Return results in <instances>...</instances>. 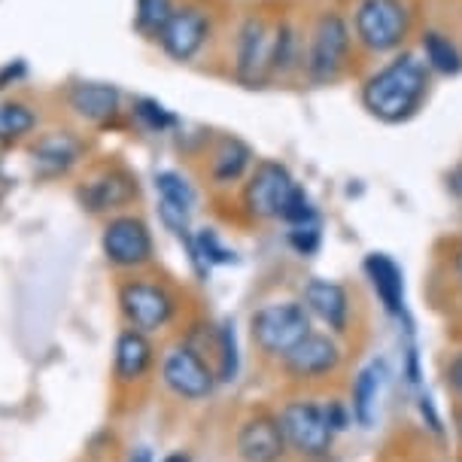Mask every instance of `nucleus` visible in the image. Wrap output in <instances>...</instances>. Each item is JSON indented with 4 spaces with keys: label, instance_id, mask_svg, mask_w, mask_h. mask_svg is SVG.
Instances as JSON below:
<instances>
[{
    "label": "nucleus",
    "instance_id": "nucleus-1",
    "mask_svg": "<svg viewBox=\"0 0 462 462\" xmlns=\"http://www.w3.org/2000/svg\"><path fill=\"white\" fill-rule=\"evenodd\" d=\"M435 77L414 49L383 58L359 82V106L381 125H408L426 110Z\"/></svg>",
    "mask_w": 462,
    "mask_h": 462
},
{
    "label": "nucleus",
    "instance_id": "nucleus-2",
    "mask_svg": "<svg viewBox=\"0 0 462 462\" xmlns=\"http://www.w3.org/2000/svg\"><path fill=\"white\" fill-rule=\"evenodd\" d=\"M359 49L353 40L350 19L344 6H319L313 19L304 28V61H301V79L310 86H335L350 73L356 61Z\"/></svg>",
    "mask_w": 462,
    "mask_h": 462
},
{
    "label": "nucleus",
    "instance_id": "nucleus-3",
    "mask_svg": "<svg viewBox=\"0 0 462 462\" xmlns=\"http://www.w3.org/2000/svg\"><path fill=\"white\" fill-rule=\"evenodd\" d=\"M346 19L359 55L383 61L417 34V0H350Z\"/></svg>",
    "mask_w": 462,
    "mask_h": 462
},
{
    "label": "nucleus",
    "instance_id": "nucleus-4",
    "mask_svg": "<svg viewBox=\"0 0 462 462\" xmlns=\"http://www.w3.org/2000/svg\"><path fill=\"white\" fill-rule=\"evenodd\" d=\"M213 40V13L201 0H180L171 22L164 24L159 49L173 64H192Z\"/></svg>",
    "mask_w": 462,
    "mask_h": 462
},
{
    "label": "nucleus",
    "instance_id": "nucleus-5",
    "mask_svg": "<svg viewBox=\"0 0 462 462\" xmlns=\"http://www.w3.org/2000/svg\"><path fill=\"white\" fill-rule=\"evenodd\" d=\"M253 341L271 356H286L310 335V313L301 301H274L250 317Z\"/></svg>",
    "mask_w": 462,
    "mask_h": 462
},
{
    "label": "nucleus",
    "instance_id": "nucleus-6",
    "mask_svg": "<svg viewBox=\"0 0 462 462\" xmlns=\"http://www.w3.org/2000/svg\"><path fill=\"white\" fill-rule=\"evenodd\" d=\"M299 186L292 171L277 159H262L253 164L244 183V210L259 222H274L283 213L289 195Z\"/></svg>",
    "mask_w": 462,
    "mask_h": 462
},
{
    "label": "nucleus",
    "instance_id": "nucleus-7",
    "mask_svg": "<svg viewBox=\"0 0 462 462\" xmlns=\"http://www.w3.org/2000/svg\"><path fill=\"white\" fill-rule=\"evenodd\" d=\"M101 250H104V259L110 262L113 268L134 271L152 262L155 241H152L150 226H146L143 219L134 217V213H119V217H113L101 231Z\"/></svg>",
    "mask_w": 462,
    "mask_h": 462
},
{
    "label": "nucleus",
    "instance_id": "nucleus-8",
    "mask_svg": "<svg viewBox=\"0 0 462 462\" xmlns=\"http://www.w3.org/2000/svg\"><path fill=\"white\" fill-rule=\"evenodd\" d=\"M268 58H271V19L259 13L244 15L235 31V49H231V73L244 86H262L268 82Z\"/></svg>",
    "mask_w": 462,
    "mask_h": 462
},
{
    "label": "nucleus",
    "instance_id": "nucleus-9",
    "mask_svg": "<svg viewBox=\"0 0 462 462\" xmlns=\"http://www.w3.org/2000/svg\"><path fill=\"white\" fill-rule=\"evenodd\" d=\"M119 308L125 319L137 332H159L171 323L177 301H173L171 289L155 283V280H128L119 289Z\"/></svg>",
    "mask_w": 462,
    "mask_h": 462
},
{
    "label": "nucleus",
    "instance_id": "nucleus-10",
    "mask_svg": "<svg viewBox=\"0 0 462 462\" xmlns=\"http://www.w3.org/2000/svg\"><path fill=\"white\" fill-rule=\"evenodd\" d=\"M277 423L283 429L286 444H292L301 457H323L335 435V429L328 426L326 408L313 402H289L280 411Z\"/></svg>",
    "mask_w": 462,
    "mask_h": 462
},
{
    "label": "nucleus",
    "instance_id": "nucleus-11",
    "mask_svg": "<svg viewBox=\"0 0 462 462\" xmlns=\"http://www.w3.org/2000/svg\"><path fill=\"white\" fill-rule=\"evenodd\" d=\"M86 155V140L70 128H55L31 143V168L40 180H58L70 173Z\"/></svg>",
    "mask_w": 462,
    "mask_h": 462
},
{
    "label": "nucleus",
    "instance_id": "nucleus-12",
    "mask_svg": "<svg viewBox=\"0 0 462 462\" xmlns=\"http://www.w3.org/2000/svg\"><path fill=\"white\" fill-rule=\"evenodd\" d=\"M137 195H140L137 177L131 171L119 168V164L97 171L95 177H88L86 183L77 189L79 204L88 213H113V210H122V208H128L131 201H137Z\"/></svg>",
    "mask_w": 462,
    "mask_h": 462
},
{
    "label": "nucleus",
    "instance_id": "nucleus-13",
    "mask_svg": "<svg viewBox=\"0 0 462 462\" xmlns=\"http://www.w3.org/2000/svg\"><path fill=\"white\" fill-rule=\"evenodd\" d=\"M64 101H68L70 113L88 125H113L122 116V92L113 82L79 79L68 86Z\"/></svg>",
    "mask_w": 462,
    "mask_h": 462
},
{
    "label": "nucleus",
    "instance_id": "nucleus-14",
    "mask_svg": "<svg viewBox=\"0 0 462 462\" xmlns=\"http://www.w3.org/2000/svg\"><path fill=\"white\" fill-rule=\"evenodd\" d=\"M162 377L168 383L171 393H177L180 399H204L213 393V371L208 368L192 346H173V350L162 362Z\"/></svg>",
    "mask_w": 462,
    "mask_h": 462
},
{
    "label": "nucleus",
    "instance_id": "nucleus-15",
    "mask_svg": "<svg viewBox=\"0 0 462 462\" xmlns=\"http://www.w3.org/2000/svg\"><path fill=\"white\" fill-rule=\"evenodd\" d=\"M414 52L423 58L432 77L457 79L462 77V46L450 31L439 28V24H426L417 31V49Z\"/></svg>",
    "mask_w": 462,
    "mask_h": 462
},
{
    "label": "nucleus",
    "instance_id": "nucleus-16",
    "mask_svg": "<svg viewBox=\"0 0 462 462\" xmlns=\"http://www.w3.org/2000/svg\"><path fill=\"white\" fill-rule=\"evenodd\" d=\"M304 61V28L292 19L271 22V58H268V79L301 77Z\"/></svg>",
    "mask_w": 462,
    "mask_h": 462
},
{
    "label": "nucleus",
    "instance_id": "nucleus-17",
    "mask_svg": "<svg viewBox=\"0 0 462 462\" xmlns=\"http://www.w3.org/2000/svg\"><path fill=\"white\" fill-rule=\"evenodd\" d=\"M301 304L308 308V313L323 319L332 332H344L346 328V319H350V295L335 280H323V277L308 280L301 292Z\"/></svg>",
    "mask_w": 462,
    "mask_h": 462
},
{
    "label": "nucleus",
    "instance_id": "nucleus-18",
    "mask_svg": "<svg viewBox=\"0 0 462 462\" xmlns=\"http://www.w3.org/2000/svg\"><path fill=\"white\" fill-rule=\"evenodd\" d=\"M286 362V371L295 377H323L328 371L337 368V362H341V350H337V344L332 341L328 335H308L301 344H295L292 350L283 356Z\"/></svg>",
    "mask_w": 462,
    "mask_h": 462
},
{
    "label": "nucleus",
    "instance_id": "nucleus-19",
    "mask_svg": "<svg viewBox=\"0 0 462 462\" xmlns=\"http://www.w3.org/2000/svg\"><path fill=\"white\" fill-rule=\"evenodd\" d=\"M286 450L283 429L271 417H253L246 420L237 432V453L244 462H280Z\"/></svg>",
    "mask_w": 462,
    "mask_h": 462
},
{
    "label": "nucleus",
    "instance_id": "nucleus-20",
    "mask_svg": "<svg viewBox=\"0 0 462 462\" xmlns=\"http://www.w3.org/2000/svg\"><path fill=\"white\" fill-rule=\"evenodd\" d=\"M253 164H255V155L246 140L235 137V134H222L217 143H213V152H210L213 186L241 183V180H246V173L253 171Z\"/></svg>",
    "mask_w": 462,
    "mask_h": 462
},
{
    "label": "nucleus",
    "instance_id": "nucleus-21",
    "mask_svg": "<svg viewBox=\"0 0 462 462\" xmlns=\"http://www.w3.org/2000/svg\"><path fill=\"white\" fill-rule=\"evenodd\" d=\"M362 268H365L368 283L377 292L383 308L390 310L393 317H399L404 310V274H402L399 262H395L390 253H368Z\"/></svg>",
    "mask_w": 462,
    "mask_h": 462
},
{
    "label": "nucleus",
    "instance_id": "nucleus-22",
    "mask_svg": "<svg viewBox=\"0 0 462 462\" xmlns=\"http://www.w3.org/2000/svg\"><path fill=\"white\" fill-rule=\"evenodd\" d=\"M152 362V344L146 341L143 332L137 328H125L119 337H116V377L122 383L140 381L146 374Z\"/></svg>",
    "mask_w": 462,
    "mask_h": 462
},
{
    "label": "nucleus",
    "instance_id": "nucleus-23",
    "mask_svg": "<svg viewBox=\"0 0 462 462\" xmlns=\"http://www.w3.org/2000/svg\"><path fill=\"white\" fill-rule=\"evenodd\" d=\"M40 116L28 101H19V97H4L0 101V146L22 143L24 137L34 134Z\"/></svg>",
    "mask_w": 462,
    "mask_h": 462
},
{
    "label": "nucleus",
    "instance_id": "nucleus-24",
    "mask_svg": "<svg viewBox=\"0 0 462 462\" xmlns=\"http://www.w3.org/2000/svg\"><path fill=\"white\" fill-rule=\"evenodd\" d=\"M383 362H371L359 371L356 383H353V417L359 420V426H371L377 417V399H381L383 386Z\"/></svg>",
    "mask_w": 462,
    "mask_h": 462
},
{
    "label": "nucleus",
    "instance_id": "nucleus-25",
    "mask_svg": "<svg viewBox=\"0 0 462 462\" xmlns=\"http://www.w3.org/2000/svg\"><path fill=\"white\" fill-rule=\"evenodd\" d=\"M131 122H137L143 131L150 134H168L180 125V116L164 106L159 97H150V95H137L131 101Z\"/></svg>",
    "mask_w": 462,
    "mask_h": 462
},
{
    "label": "nucleus",
    "instance_id": "nucleus-26",
    "mask_svg": "<svg viewBox=\"0 0 462 462\" xmlns=\"http://www.w3.org/2000/svg\"><path fill=\"white\" fill-rule=\"evenodd\" d=\"M152 186H155V195H159V204H168V208H177L186 213L195 210V189L183 173L159 171L152 180Z\"/></svg>",
    "mask_w": 462,
    "mask_h": 462
},
{
    "label": "nucleus",
    "instance_id": "nucleus-27",
    "mask_svg": "<svg viewBox=\"0 0 462 462\" xmlns=\"http://www.w3.org/2000/svg\"><path fill=\"white\" fill-rule=\"evenodd\" d=\"M180 0H134V28L146 40H159Z\"/></svg>",
    "mask_w": 462,
    "mask_h": 462
},
{
    "label": "nucleus",
    "instance_id": "nucleus-28",
    "mask_svg": "<svg viewBox=\"0 0 462 462\" xmlns=\"http://www.w3.org/2000/svg\"><path fill=\"white\" fill-rule=\"evenodd\" d=\"M192 241H195L198 259H201L208 268H213V265H237V253L231 250V246L222 244V237H219V231H217V228H201V231H195Z\"/></svg>",
    "mask_w": 462,
    "mask_h": 462
},
{
    "label": "nucleus",
    "instance_id": "nucleus-29",
    "mask_svg": "<svg viewBox=\"0 0 462 462\" xmlns=\"http://www.w3.org/2000/svg\"><path fill=\"white\" fill-rule=\"evenodd\" d=\"M217 350H219V381L228 383L237 377V368H241V356H237V335H235V323H222L217 328Z\"/></svg>",
    "mask_w": 462,
    "mask_h": 462
},
{
    "label": "nucleus",
    "instance_id": "nucleus-30",
    "mask_svg": "<svg viewBox=\"0 0 462 462\" xmlns=\"http://www.w3.org/2000/svg\"><path fill=\"white\" fill-rule=\"evenodd\" d=\"M317 219H319V210H317V204H313V198L308 195V189L295 186L283 213H280V222H286V226H304V222H317Z\"/></svg>",
    "mask_w": 462,
    "mask_h": 462
},
{
    "label": "nucleus",
    "instance_id": "nucleus-31",
    "mask_svg": "<svg viewBox=\"0 0 462 462\" xmlns=\"http://www.w3.org/2000/svg\"><path fill=\"white\" fill-rule=\"evenodd\" d=\"M286 244L292 246L299 255H317L319 246H323V222H304V226H289L286 231Z\"/></svg>",
    "mask_w": 462,
    "mask_h": 462
},
{
    "label": "nucleus",
    "instance_id": "nucleus-32",
    "mask_svg": "<svg viewBox=\"0 0 462 462\" xmlns=\"http://www.w3.org/2000/svg\"><path fill=\"white\" fill-rule=\"evenodd\" d=\"M28 77V64H24V58H13V61L0 64V92L10 86H19V82Z\"/></svg>",
    "mask_w": 462,
    "mask_h": 462
},
{
    "label": "nucleus",
    "instance_id": "nucleus-33",
    "mask_svg": "<svg viewBox=\"0 0 462 462\" xmlns=\"http://www.w3.org/2000/svg\"><path fill=\"white\" fill-rule=\"evenodd\" d=\"M448 386H450V390L462 393V353H457V356L450 359V365H448Z\"/></svg>",
    "mask_w": 462,
    "mask_h": 462
},
{
    "label": "nucleus",
    "instance_id": "nucleus-34",
    "mask_svg": "<svg viewBox=\"0 0 462 462\" xmlns=\"http://www.w3.org/2000/svg\"><path fill=\"white\" fill-rule=\"evenodd\" d=\"M448 189L462 201V162L457 164V168H450V173H448Z\"/></svg>",
    "mask_w": 462,
    "mask_h": 462
},
{
    "label": "nucleus",
    "instance_id": "nucleus-35",
    "mask_svg": "<svg viewBox=\"0 0 462 462\" xmlns=\"http://www.w3.org/2000/svg\"><path fill=\"white\" fill-rule=\"evenodd\" d=\"M128 462H152V453L146 450V448H137L134 453H131V459Z\"/></svg>",
    "mask_w": 462,
    "mask_h": 462
},
{
    "label": "nucleus",
    "instance_id": "nucleus-36",
    "mask_svg": "<svg viewBox=\"0 0 462 462\" xmlns=\"http://www.w3.org/2000/svg\"><path fill=\"white\" fill-rule=\"evenodd\" d=\"M453 274H457L462 283V246H457V253H453Z\"/></svg>",
    "mask_w": 462,
    "mask_h": 462
},
{
    "label": "nucleus",
    "instance_id": "nucleus-37",
    "mask_svg": "<svg viewBox=\"0 0 462 462\" xmlns=\"http://www.w3.org/2000/svg\"><path fill=\"white\" fill-rule=\"evenodd\" d=\"M162 462H192L189 453H171V457H164Z\"/></svg>",
    "mask_w": 462,
    "mask_h": 462
},
{
    "label": "nucleus",
    "instance_id": "nucleus-38",
    "mask_svg": "<svg viewBox=\"0 0 462 462\" xmlns=\"http://www.w3.org/2000/svg\"><path fill=\"white\" fill-rule=\"evenodd\" d=\"M457 429H459V435H462V411H459V417H457Z\"/></svg>",
    "mask_w": 462,
    "mask_h": 462
}]
</instances>
